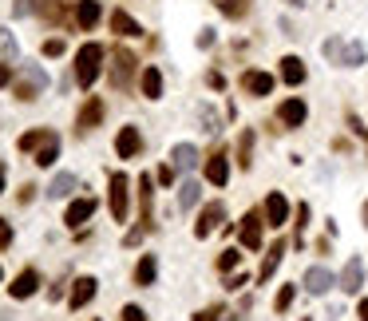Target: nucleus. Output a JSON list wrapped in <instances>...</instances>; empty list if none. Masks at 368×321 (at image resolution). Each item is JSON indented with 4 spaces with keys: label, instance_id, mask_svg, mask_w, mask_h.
Segmentation results:
<instances>
[{
    "label": "nucleus",
    "instance_id": "nucleus-11",
    "mask_svg": "<svg viewBox=\"0 0 368 321\" xmlns=\"http://www.w3.org/2000/svg\"><path fill=\"white\" fill-rule=\"evenodd\" d=\"M305 115H309L305 100H285L278 107V119L285 123V127H301V123H305Z\"/></svg>",
    "mask_w": 368,
    "mask_h": 321
},
{
    "label": "nucleus",
    "instance_id": "nucleus-2",
    "mask_svg": "<svg viewBox=\"0 0 368 321\" xmlns=\"http://www.w3.org/2000/svg\"><path fill=\"white\" fill-rule=\"evenodd\" d=\"M100 68H103V44H83V48L76 52V83H80V88H91L95 76H100Z\"/></svg>",
    "mask_w": 368,
    "mask_h": 321
},
{
    "label": "nucleus",
    "instance_id": "nucleus-15",
    "mask_svg": "<svg viewBox=\"0 0 368 321\" xmlns=\"http://www.w3.org/2000/svg\"><path fill=\"white\" fill-rule=\"evenodd\" d=\"M285 218H289V202H285V194H269L266 199V222L278 230V226H285Z\"/></svg>",
    "mask_w": 368,
    "mask_h": 321
},
{
    "label": "nucleus",
    "instance_id": "nucleus-1",
    "mask_svg": "<svg viewBox=\"0 0 368 321\" xmlns=\"http://www.w3.org/2000/svg\"><path fill=\"white\" fill-rule=\"evenodd\" d=\"M44 88H48V76H44V68H36V64H24L20 76L12 80V95L24 103H32L36 95H44Z\"/></svg>",
    "mask_w": 368,
    "mask_h": 321
},
{
    "label": "nucleus",
    "instance_id": "nucleus-18",
    "mask_svg": "<svg viewBox=\"0 0 368 321\" xmlns=\"http://www.w3.org/2000/svg\"><path fill=\"white\" fill-rule=\"evenodd\" d=\"M360 278H364V266H360V258H352L345 270H340V281H337V286H340L345 293H357V290H360Z\"/></svg>",
    "mask_w": 368,
    "mask_h": 321
},
{
    "label": "nucleus",
    "instance_id": "nucleus-24",
    "mask_svg": "<svg viewBox=\"0 0 368 321\" xmlns=\"http://www.w3.org/2000/svg\"><path fill=\"white\" fill-rule=\"evenodd\" d=\"M111 28L119 32V36H143V28H139V21H131L123 8H115L111 12Z\"/></svg>",
    "mask_w": 368,
    "mask_h": 321
},
{
    "label": "nucleus",
    "instance_id": "nucleus-35",
    "mask_svg": "<svg viewBox=\"0 0 368 321\" xmlns=\"http://www.w3.org/2000/svg\"><path fill=\"white\" fill-rule=\"evenodd\" d=\"M218 317H222V305H210V310L194 313V321H218Z\"/></svg>",
    "mask_w": 368,
    "mask_h": 321
},
{
    "label": "nucleus",
    "instance_id": "nucleus-38",
    "mask_svg": "<svg viewBox=\"0 0 368 321\" xmlns=\"http://www.w3.org/2000/svg\"><path fill=\"white\" fill-rule=\"evenodd\" d=\"M44 56H64V40H48L44 44Z\"/></svg>",
    "mask_w": 368,
    "mask_h": 321
},
{
    "label": "nucleus",
    "instance_id": "nucleus-8",
    "mask_svg": "<svg viewBox=\"0 0 368 321\" xmlns=\"http://www.w3.org/2000/svg\"><path fill=\"white\" fill-rule=\"evenodd\" d=\"M103 111H107V107H103V100H100V95H91V100L80 107V119H76V127H80V131L100 127V123H103Z\"/></svg>",
    "mask_w": 368,
    "mask_h": 321
},
{
    "label": "nucleus",
    "instance_id": "nucleus-7",
    "mask_svg": "<svg viewBox=\"0 0 368 321\" xmlns=\"http://www.w3.org/2000/svg\"><path fill=\"white\" fill-rule=\"evenodd\" d=\"M198 163H202V155H198L194 143H179V147L170 151V167H174V171H194Z\"/></svg>",
    "mask_w": 368,
    "mask_h": 321
},
{
    "label": "nucleus",
    "instance_id": "nucleus-3",
    "mask_svg": "<svg viewBox=\"0 0 368 321\" xmlns=\"http://www.w3.org/2000/svg\"><path fill=\"white\" fill-rule=\"evenodd\" d=\"M325 56L328 60L345 64V68H360L364 64V44H345V40H325Z\"/></svg>",
    "mask_w": 368,
    "mask_h": 321
},
{
    "label": "nucleus",
    "instance_id": "nucleus-9",
    "mask_svg": "<svg viewBox=\"0 0 368 321\" xmlns=\"http://www.w3.org/2000/svg\"><path fill=\"white\" fill-rule=\"evenodd\" d=\"M115 151H119V159H135V155L143 151L139 127H123V131H119V139H115Z\"/></svg>",
    "mask_w": 368,
    "mask_h": 321
},
{
    "label": "nucleus",
    "instance_id": "nucleus-42",
    "mask_svg": "<svg viewBox=\"0 0 368 321\" xmlns=\"http://www.w3.org/2000/svg\"><path fill=\"white\" fill-rule=\"evenodd\" d=\"M143 230H147V226H139V230H131V234H127V246H139V238H143Z\"/></svg>",
    "mask_w": 368,
    "mask_h": 321
},
{
    "label": "nucleus",
    "instance_id": "nucleus-30",
    "mask_svg": "<svg viewBox=\"0 0 368 321\" xmlns=\"http://www.w3.org/2000/svg\"><path fill=\"white\" fill-rule=\"evenodd\" d=\"M48 135H52V131H28V135H20V151H36V147H40V143L44 139H48Z\"/></svg>",
    "mask_w": 368,
    "mask_h": 321
},
{
    "label": "nucleus",
    "instance_id": "nucleus-39",
    "mask_svg": "<svg viewBox=\"0 0 368 321\" xmlns=\"http://www.w3.org/2000/svg\"><path fill=\"white\" fill-rule=\"evenodd\" d=\"M159 182H162V187L174 182V167H170V163H167V167H159Z\"/></svg>",
    "mask_w": 368,
    "mask_h": 321
},
{
    "label": "nucleus",
    "instance_id": "nucleus-45",
    "mask_svg": "<svg viewBox=\"0 0 368 321\" xmlns=\"http://www.w3.org/2000/svg\"><path fill=\"white\" fill-rule=\"evenodd\" d=\"M0 194H4V167H0Z\"/></svg>",
    "mask_w": 368,
    "mask_h": 321
},
{
    "label": "nucleus",
    "instance_id": "nucleus-33",
    "mask_svg": "<svg viewBox=\"0 0 368 321\" xmlns=\"http://www.w3.org/2000/svg\"><path fill=\"white\" fill-rule=\"evenodd\" d=\"M293 293H297L293 286H281V290H278V301H273V310H278V313H285L289 305H293Z\"/></svg>",
    "mask_w": 368,
    "mask_h": 321
},
{
    "label": "nucleus",
    "instance_id": "nucleus-46",
    "mask_svg": "<svg viewBox=\"0 0 368 321\" xmlns=\"http://www.w3.org/2000/svg\"><path fill=\"white\" fill-rule=\"evenodd\" d=\"M364 226H368V202H364Z\"/></svg>",
    "mask_w": 368,
    "mask_h": 321
},
{
    "label": "nucleus",
    "instance_id": "nucleus-19",
    "mask_svg": "<svg viewBox=\"0 0 368 321\" xmlns=\"http://www.w3.org/2000/svg\"><path fill=\"white\" fill-rule=\"evenodd\" d=\"M76 24H80L83 32L95 28V24H100V0H80V4H76Z\"/></svg>",
    "mask_w": 368,
    "mask_h": 321
},
{
    "label": "nucleus",
    "instance_id": "nucleus-14",
    "mask_svg": "<svg viewBox=\"0 0 368 321\" xmlns=\"http://www.w3.org/2000/svg\"><path fill=\"white\" fill-rule=\"evenodd\" d=\"M95 286H100L95 278H76V286H71V298H68L71 310H83V305L95 298Z\"/></svg>",
    "mask_w": 368,
    "mask_h": 321
},
{
    "label": "nucleus",
    "instance_id": "nucleus-17",
    "mask_svg": "<svg viewBox=\"0 0 368 321\" xmlns=\"http://www.w3.org/2000/svg\"><path fill=\"white\" fill-rule=\"evenodd\" d=\"M328 286H337V281H333V274L325 270V266H313V270H305V290L309 293H328Z\"/></svg>",
    "mask_w": 368,
    "mask_h": 321
},
{
    "label": "nucleus",
    "instance_id": "nucleus-47",
    "mask_svg": "<svg viewBox=\"0 0 368 321\" xmlns=\"http://www.w3.org/2000/svg\"><path fill=\"white\" fill-rule=\"evenodd\" d=\"M226 321H238V317H226Z\"/></svg>",
    "mask_w": 368,
    "mask_h": 321
},
{
    "label": "nucleus",
    "instance_id": "nucleus-27",
    "mask_svg": "<svg viewBox=\"0 0 368 321\" xmlns=\"http://www.w3.org/2000/svg\"><path fill=\"white\" fill-rule=\"evenodd\" d=\"M71 191H76V175H68V171H64V175H56V179H52V187H48V194H52V199H68Z\"/></svg>",
    "mask_w": 368,
    "mask_h": 321
},
{
    "label": "nucleus",
    "instance_id": "nucleus-22",
    "mask_svg": "<svg viewBox=\"0 0 368 321\" xmlns=\"http://www.w3.org/2000/svg\"><path fill=\"white\" fill-rule=\"evenodd\" d=\"M206 179L214 182V187H226V179H230L226 155H210V159H206Z\"/></svg>",
    "mask_w": 368,
    "mask_h": 321
},
{
    "label": "nucleus",
    "instance_id": "nucleus-43",
    "mask_svg": "<svg viewBox=\"0 0 368 321\" xmlns=\"http://www.w3.org/2000/svg\"><path fill=\"white\" fill-rule=\"evenodd\" d=\"M210 44H214V32L206 28V32H202V36H198V48H210Z\"/></svg>",
    "mask_w": 368,
    "mask_h": 321
},
{
    "label": "nucleus",
    "instance_id": "nucleus-23",
    "mask_svg": "<svg viewBox=\"0 0 368 321\" xmlns=\"http://www.w3.org/2000/svg\"><path fill=\"white\" fill-rule=\"evenodd\" d=\"M281 258H285V242H273V250L266 254V262H261V274H258V281H269V278H273V270L281 266Z\"/></svg>",
    "mask_w": 368,
    "mask_h": 321
},
{
    "label": "nucleus",
    "instance_id": "nucleus-31",
    "mask_svg": "<svg viewBox=\"0 0 368 321\" xmlns=\"http://www.w3.org/2000/svg\"><path fill=\"white\" fill-rule=\"evenodd\" d=\"M238 262H242L238 250H222V254H218V270H222V274H234V270H238Z\"/></svg>",
    "mask_w": 368,
    "mask_h": 321
},
{
    "label": "nucleus",
    "instance_id": "nucleus-10",
    "mask_svg": "<svg viewBox=\"0 0 368 321\" xmlns=\"http://www.w3.org/2000/svg\"><path fill=\"white\" fill-rule=\"evenodd\" d=\"M261 226H266L261 214H246L242 218V246L246 250H261Z\"/></svg>",
    "mask_w": 368,
    "mask_h": 321
},
{
    "label": "nucleus",
    "instance_id": "nucleus-25",
    "mask_svg": "<svg viewBox=\"0 0 368 321\" xmlns=\"http://www.w3.org/2000/svg\"><path fill=\"white\" fill-rule=\"evenodd\" d=\"M139 83H143V95H147V100H159L162 95V71L159 68H147Z\"/></svg>",
    "mask_w": 368,
    "mask_h": 321
},
{
    "label": "nucleus",
    "instance_id": "nucleus-20",
    "mask_svg": "<svg viewBox=\"0 0 368 321\" xmlns=\"http://www.w3.org/2000/svg\"><path fill=\"white\" fill-rule=\"evenodd\" d=\"M281 80H285L289 88L305 83V60H297V56H285V60H281Z\"/></svg>",
    "mask_w": 368,
    "mask_h": 321
},
{
    "label": "nucleus",
    "instance_id": "nucleus-37",
    "mask_svg": "<svg viewBox=\"0 0 368 321\" xmlns=\"http://www.w3.org/2000/svg\"><path fill=\"white\" fill-rule=\"evenodd\" d=\"M0 52H4V56H8V52L16 56V40H12L8 32H0Z\"/></svg>",
    "mask_w": 368,
    "mask_h": 321
},
{
    "label": "nucleus",
    "instance_id": "nucleus-40",
    "mask_svg": "<svg viewBox=\"0 0 368 321\" xmlns=\"http://www.w3.org/2000/svg\"><path fill=\"white\" fill-rule=\"evenodd\" d=\"M12 80H16V76H12V68H8V64H0V88H8Z\"/></svg>",
    "mask_w": 368,
    "mask_h": 321
},
{
    "label": "nucleus",
    "instance_id": "nucleus-12",
    "mask_svg": "<svg viewBox=\"0 0 368 321\" xmlns=\"http://www.w3.org/2000/svg\"><path fill=\"white\" fill-rule=\"evenodd\" d=\"M242 88L249 95H269L273 91V76L269 71H242Z\"/></svg>",
    "mask_w": 368,
    "mask_h": 321
},
{
    "label": "nucleus",
    "instance_id": "nucleus-44",
    "mask_svg": "<svg viewBox=\"0 0 368 321\" xmlns=\"http://www.w3.org/2000/svg\"><path fill=\"white\" fill-rule=\"evenodd\" d=\"M360 321H368V298L360 301Z\"/></svg>",
    "mask_w": 368,
    "mask_h": 321
},
{
    "label": "nucleus",
    "instance_id": "nucleus-13",
    "mask_svg": "<svg viewBox=\"0 0 368 321\" xmlns=\"http://www.w3.org/2000/svg\"><path fill=\"white\" fill-rule=\"evenodd\" d=\"M36 290H40V274H36V270H24V274H16V281L8 286V293H12L16 301H20V298H32Z\"/></svg>",
    "mask_w": 368,
    "mask_h": 321
},
{
    "label": "nucleus",
    "instance_id": "nucleus-16",
    "mask_svg": "<svg viewBox=\"0 0 368 321\" xmlns=\"http://www.w3.org/2000/svg\"><path fill=\"white\" fill-rule=\"evenodd\" d=\"M91 214H95V199H76V202L68 206V214H64V222H68L71 230H76V226H83Z\"/></svg>",
    "mask_w": 368,
    "mask_h": 321
},
{
    "label": "nucleus",
    "instance_id": "nucleus-36",
    "mask_svg": "<svg viewBox=\"0 0 368 321\" xmlns=\"http://www.w3.org/2000/svg\"><path fill=\"white\" fill-rule=\"evenodd\" d=\"M123 321H147V313L139 305H123Z\"/></svg>",
    "mask_w": 368,
    "mask_h": 321
},
{
    "label": "nucleus",
    "instance_id": "nucleus-21",
    "mask_svg": "<svg viewBox=\"0 0 368 321\" xmlns=\"http://www.w3.org/2000/svg\"><path fill=\"white\" fill-rule=\"evenodd\" d=\"M155 274H159V262H155V254H143L139 266H135V286H155Z\"/></svg>",
    "mask_w": 368,
    "mask_h": 321
},
{
    "label": "nucleus",
    "instance_id": "nucleus-32",
    "mask_svg": "<svg viewBox=\"0 0 368 321\" xmlns=\"http://www.w3.org/2000/svg\"><path fill=\"white\" fill-rule=\"evenodd\" d=\"M249 151H254V131H242V139H238V155H242V167H249Z\"/></svg>",
    "mask_w": 368,
    "mask_h": 321
},
{
    "label": "nucleus",
    "instance_id": "nucleus-26",
    "mask_svg": "<svg viewBox=\"0 0 368 321\" xmlns=\"http://www.w3.org/2000/svg\"><path fill=\"white\" fill-rule=\"evenodd\" d=\"M56 155H60V139H56V135H48V139L36 147V167H52V163H56Z\"/></svg>",
    "mask_w": 368,
    "mask_h": 321
},
{
    "label": "nucleus",
    "instance_id": "nucleus-5",
    "mask_svg": "<svg viewBox=\"0 0 368 321\" xmlns=\"http://www.w3.org/2000/svg\"><path fill=\"white\" fill-rule=\"evenodd\" d=\"M222 218H226V206H222V202H210L206 211L198 214V222H194V238H210V234L222 226Z\"/></svg>",
    "mask_w": 368,
    "mask_h": 321
},
{
    "label": "nucleus",
    "instance_id": "nucleus-41",
    "mask_svg": "<svg viewBox=\"0 0 368 321\" xmlns=\"http://www.w3.org/2000/svg\"><path fill=\"white\" fill-rule=\"evenodd\" d=\"M8 242H12V230H8V222L0 218V250H4V246H8Z\"/></svg>",
    "mask_w": 368,
    "mask_h": 321
},
{
    "label": "nucleus",
    "instance_id": "nucleus-34",
    "mask_svg": "<svg viewBox=\"0 0 368 321\" xmlns=\"http://www.w3.org/2000/svg\"><path fill=\"white\" fill-rule=\"evenodd\" d=\"M242 286H249V274L242 270V274H230L226 278V290H242Z\"/></svg>",
    "mask_w": 368,
    "mask_h": 321
},
{
    "label": "nucleus",
    "instance_id": "nucleus-29",
    "mask_svg": "<svg viewBox=\"0 0 368 321\" xmlns=\"http://www.w3.org/2000/svg\"><path fill=\"white\" fill-rule=\"evenodd\" d=\"M198 199H202V187H198L194 179H186V182L179 187V206H182V211H190V206H194Z\"/></svg>",
    "mask_w": 368,
    "mask_h": 321
},
{
    "label": "nucleus",
    "instance_id": "nucleus-28",
    "mask_svg": "<svg viewBox=\"0 0 368 321\" xmlns=\"http://www.w3.org/2000/svg\"><path fill=\"white\" fill-rule=\"evenodd\" d=\"M214 8H218L222 16H230V21H238V16L249 12V0H214Z\"/></svg>",
    "mask_w": 368,
    "mask_h": 321
},
{
    "label": "nucleus",
    "instance_id": "nucleus-4",
    "mask_svg": "<svg viewBox=\"0 0 368 321\" xmlns=\"http://www.w3.org/2000/svg\"><path fill=\"white\" fill-rule=\"evenodd\" d=\"M127 175H111V191H107V199H111V214H115V222H127Z\"/></svg>",
    "mask_w": 368,
    "mask_h": 321
},
{
    "label": "nucleus",
    "instance_id": "nucleus-6",
    "mask_svg": "<svg viewBox=\"0 0 368 321\" xmlns=\"http://www.w3.org/2000/svg\"><path fill=\"white\" fill-rule=\"evenodd\" d=\"M131 71H135V56L127 48H115V64H111V83L115 88H127L131 83Z\"/></svg>",
    "mask_w": 368,
    "mask_h": 321
}]
</instances>
